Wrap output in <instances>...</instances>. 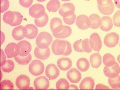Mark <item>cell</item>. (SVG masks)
Listing matches in <instances>:
<instances>
[{
	"mask_svg": "<svg viewBox=\"0 0 120 90\" xmlns=\"http://www.w3.org/2000/svg\"></svg>",
	"mask_w": 120,
	"mask_h": 90,
	"instance_id": "54",
	"label": "cell"
},
{
	"mask_svg": "<svg viewBox=\"0 0 120 90\" xmlns=\"http://www.w3.org/2000/svg\"><path fill=\"white\" fill-rule=\"evenodd\" d=\"M60 74V70L54 64H49L46 68L45 75L50 79H55L59 76Z\"/></svg>",
	"mask_w": 120,
	"mask_h": 90,
	"instance_id": "14",
	"label": "cell"
},
{
	"mask_svg": "<svg viewBox=\"0 0 120 90\" xmlns=\"http://www.w3.org/2000/svg\"><path fill=\"white\" fill-rule=\"evenodd\" d=\"M29 13L31 16L36 19L42 17L46 13L44 7L38 4L33 5L29 9Z\"/></svg>",
	"mask_w": 120,
	"mask_h": 90,
	"instance_id": "4",
	"label": "cell"
},
{
	"mask_svg": "<svg viewBox=\"0 0 120 90\" xmlns=\"http://www.w3.org/2000/svg\"><path fill=\"white\" fill-rule=\"evenodd\" d=\"M94 85L93 79L90 77H86L82 81L79 88L81 90H93Z\"/></svg>",
	"mask_w": 120,
	"mask_h": 90,
	"instance_id": "20",
	"label": "cell"
},
{
	"mask_svg": "<svg viewBox=\"0 0 120 90\" xmlns=\"http://www.w3.org/2000/svg\"><path fill=\"white\" fill-rule=\"evenodd\" d=\"M90 60L92 67L98 68L102 63V57L99 53L95 52L91 55Z\"/></svg>",
	"mask_w": 120,
	"mask_h": 90,
	"instance_id": "22",
	"label": "cell"
},
{
	"mask_svg": "<svg viewBox=\"0 0 120 90\" xmlns=\"http://www.w3.org/2000/svg\"><path fill=\"white\" fill-rule=\"evenodd\" d=\"M49 21V16L47 13L42 17L38 19H36L34 20V22L38 27H42L45 26Z\"/></svg>",
	"mask_w": 120,
	"mask_h": 90,
	"instance_id": "34",
	"label": "cell"
},
{
	"mask_svg": "<svg viewBox=\"0 0 120 90\" xmlns=\"http://www.w3.org/2000/svg\"><path fill=\"white\" fill-rule=\"evenodd\" d=\"M67 77L71 82L77 83L79 82L82 78L81 73L76 68H72L68 72Z\"/></svg>",
	"mask_w": 120,
	"mask_h": 90,
	"instance_id": "15",
	"label": "cell"
},
{
	"mask_svg": "<svg viewBox=\"0 0 120 90\" xmlns=\"http://www.w3.org/2000/svg\"><path fill=\"white\" fill-rule=\"evenodd\" d=\"M9 2L8 0H1V13L7 11L9 8Z\"/></svg>",
	"mask_w": 120,
	"mask_h": 90,
	"instance_id": "41",
	"label": "cell"
},
{
	"mask_svg": "<svg viewBox=\"0 0 120 90\" xmlns=\"http://www.w3.org/2000/svg\"><path fill=\"white\" fill-rule=\"evenodd\" d=\"M15 64L11 60H7L3 65L1 66V68L3 71L5 73H10L12 72L15 68Z\"/></svg>",
	"mask_w": 120,
	"mask_h": 90,
	"instance_id": "32",
	"label": "cell"
},
{
	"mask_svg": "<svg viewBox=\"0 0 120 90\" xmlns=\"http://www.w3.org/2000/svg\"><path fill=\"white\" fill-rule=\"evenodd\" d=\"M98 10L103 15H111L114 11V6L112 2L110 4L106 6H101L98 5Z\"/></svg>",
	"mask_w": 120,
	"mask_h": 90,
	"instance_id": "27",
	"label": "cell"
},
{
	"mask_svg": "<svg viewBox=\"0 0 120 90\" xmlns=\"http://www.w3.org/2000/svg\"><path fill=\"white\" fill-rule=\"evenodd\" d=\"M62 1H63L64 2H66V1H69L71 0H61Z\"/></svg>",
	"mask_w": 120,
	"mask_h": 90,
	"instance_id": "52",
	"label": "cell"
},
{
	"mask_svg": "<svg viewBox=\"0 0 120 90\" xmlns=\"http://www.w3.org/2000/svg\"><path fill=\"white\" fill-rule=\"evenodd\" d=\"M20 51L19 45L14 42L9 43L5 49V53L8 58H15L18 56Z\"/></svg>",
	"mask_w": 120,
	"mask_h": 90,
	"instance_id": "5",
	"label": "cell"
},
{
	"mask_svg": "<svg viewBox=\"0 0 120 90\" xmlns=\"http://www.w3.org/2000/svg\"><path fill=\"white\" fill-rule=\"evenodd\" d=\"M75 7L73 3H66L62 5L59 12L60 15L63 18L70 16L75 14Z\"/></svg>",
	"mask_w": 120,
	"mask_h": 90,
	"instance_id": "6",
	"label": "cell"
},
{
	"mask_svg": "<svg viewBox=\"0 0 120 90\" xmlns=\"http://www.w3.org/2000/svg\"><path fill=\"white\" fill-rule=\"evenodd\" d=\"M40 2H44L46 0H36Z\"/></svg>",
	"mask_w": 120,
	"mask_h": 90,
	"instance_id": "51",
	"label": "cell"
},
{
	"mask_svg": "<svg viewBox=\"0 0 120 90\" xmlns=\"http://www.w3.org/2000/svg\"><path fill=\"white\" fill-rule=\"evenodd\" d=\"M114 2L116 7L120 9V0H114Z\"/></svg>",
	"mask_w": 120,
	"mask_h": 90,
	"instance_id": "48",
	"label": "cell"
},
{
	"mask_svg": "<svg viewBox=\"0 0 120 90\" xmlns=\"http://www.w3.org/2000/svg\"><path fill=\"white\" fill-rule=\"evenodd\" d=\"M101 19L102 22L100 26V29L105 32H108L111 30L113 27L111 18L109 16H104Z\"/></svg>",
	"mask_w": 120,
	"mask_h": 90,
	"instance_id": "21",
	"label": "cell"
},
{
	"mask_svg": "<svg viewBox=\"0 0 120 90\" xmlns=\"http://www.w3.org/2000/svg\"><path fill=\"white\" fill-rule=\"evenodd\" d=\"M82 40L80 39L77 40L74 43L73 47L74 49L77 52H83L84 51L82 49Z\"/></svg>",
	"mask_w": 120,
	"mask_h": 90,
	"instance_id": "40",
	"label": "cell"
},
{
	"mask_svg": "<svg viewBox=\"0 0 120 90\" xmlns=\"http://www.w3.org/2000/svg\"><path fill=\"white\" fill-rule=\"evenodd\" d=\"M28 34V31L25 27L20 25L13 29L12 32V36L17 41H19L26 37Z\"/></svg>",
	"mask_w": 120,
	"mask_h": 90,
	"instance_id": "9",
	"label": "cell"
},
{
	"mask_svg": "<svg viewBox=\"0 0 120 90\" xmlns=\"http://www.w3.org/2000/svg\"><path fill=\"white\" fill-rule=\"evenodd\" d=\"M113 21L114 26L120 27V10L116 11L113 17Z\"/></svg>",
	"mask_w": 120,
	"mask_h": 90,
	"instance_id": "39",
	"label": "cell"
},
{
	"mask_svg": "<svg viewBox=\"0 0 120 90\" xmlns=\"http://www.w3.org/2000/svg\"><path fill=\"white\" fill-rule=\"evenodd\" d=\"M76 15L75 14L70 16L63 18L64 21L66 24L71 25L74 24L76 20Z\"/></svg>",
	"mask_w": 120,
	"mask_h": 90,
	"instance_id": "42",
	"label": "cell"
},
{
	"mask_svg": "<svg viewBox=\"0 0 120 90\" xmlns=\"http://www.w3.org/2000/svg\"><path fill=\"white\" fill-rule=\"evenodd\" d=\"M33 0H19L20 4L25 8H28L31 5Z\"/></svg>",
	"mask_w": 120,
	"mask_h": 90,
	"instance_id": "43",
	"label": "cell"
},
{
	"mask_svg": "<svg viewBox=\"0 0 120 90\" xmlns=\"http://www.w3.org/2000/svg\"><path fill=\"white\" fill-rule=\"evenodd\" d=\"M14 84L11 81L8 80H4L0 83L1 90H11L14 89Z\"/></svg>",
	"mask_w": 120,
	"mask_h": 90,
	"instance_id": "36",
	"label": "cell"
},
{
	"mask_svg": "<svg viewBox=\"0 0 120 90\" xmlns=\"http://www.w3.org/2000/svg\"><path fill=\"white\" fill-rule=\"evenodd\" d=\"M119 38V35L116 33H110L105 37L104 38V44L108 47H114L118 44Z\"/></svg>",
	"mask_w": 120,
	"mask_h": 90,
	"instance_id": "7",
	"label": "cell"
},
{
	"mask_svg": "<svg viewBox=\"0 0 120 90\" xmlns=\"http://www.w3.org/2000/svg\"><path fill=\"white\" fill-rule=\"evenodd\" d=\"M57 65L61 70L67 71L72 67V62L71 59L68 57H61L57 61Z\"/></svg>",
	"mask_w": 120,
	"mask_h": 90,
	"instance_id": "17",
	"label": "cell"
},
{
	"mask_svg": "<svg viewBox=\"0 0 120 90\" xmlns=\"http://www.w3.org/2000/svg\"><path fill=\"white\" fill-rule=\"evenodd\" d=\"M109 84L112 89H120V75H118L116 78L108 79Z\"/></svg>",
	"mask_w": 120,
	"mask_h": 90,
	"instance_id": "35",
	"label": "cell"
},
{
	"mask_svg": "<svg viewBox=\"0 0 120 90\" xmlns=\"http://www.w3.org/2000/svg\"><path fill=\"white\" fill-rule=\"evenodd\" d=\"M15 15V19L14 22L10 24L12 26H16L19 25L21 23L23 19V16L19 12L14 11Z\"/></svg>",
	"mask_w": 120,
	"mask_h": 90,
	"instance_id": "37",
	"label": "cell"
},
{
	"mask_svg": "<svg viewBox=\"0 0 120 90\" xmlns=\"http://www.w3.org/2000/svg\"><path fill=\"white\" fill-rule=\"evenodd\" d=\"M66 47L65 40L56 39L52 42L51 49L53 54L60 55L64 53Z\"/></svg>",
	"mask_w": 120,
	"mask_h": 90,
	"instance_id": "3",
	"label": "cell"
},
{
	"mask_svg": "<svg viewBox=\"0 0 120 90\" xmlns=\"http://www.w3.org/2000/svg\"><path fill=\"white\" fill-rule=\"evenodd\" d=\"M34 54L35 57L38 59L45 60L49 57L50 54V50L49 48L42 49L37 47L35 49Z\"/></svg>",
	"mask_w": 120,
	"mask_h": 90,
	"instance_id": "19",
	"label": "cell"
},
{
	"mask_svg": "<svg viewBox=\"0 0 120 90\" xmlns=\"http://www.w3.org/2000/svg\"><path fill=\"white\" fill-rule=\"evenodd\" d=\"M53 40L50 34L46 32H42L38 35L36 39L37 47L40 49H46L49 48Z\"/></svg>",
	"mask_w": 120,
	"mask_h": 90,
	"instance_id": "1",
	"label": "cell"
},
{
	"mask_svg": "<svg viewBox=\"0 0 120 90\" xmlns=\"http://www.w3.org/2000/svg\"><path fill=\"white\" fill-rule=\"evenodd\" d=\"M91 21L90 28L96 29L99 28L102 23V19L97 14H92L89 17Z\"/></svg>",
	"mask_w": 120,
	"mask_h": 90,
	"instance_id": "23",
	"label": "cell"
},
{
	"mask_svg": "<svg viewBox=\"0 0 120 90\" xmlns=\"http://www.w3.org/2000/svg\"><path fill=\"white\" fill-rule=\"evenodd\" d=\"M63 27L62 22L59 18H54L51 20L50 27L52 33L57 34L60 32Z\"/></svg>",
	"mask_w": 120,
	"mask_h": 90,
	"instance_id": "16",
	"label": "cell"
},
{
	"mask_svg": "<svg viewBox=\"0 0 120 90\" xmlns=\"http://www.w3.org/2000/svg\"><path fill=\"white\" fill-rule=\"evenodd\" d=\"M76 23L80 30H86L90 28L91 23L89 18L86 15H82L78 17Z\"/></svg>",
	"mask_w": 120,
	"mask_h": 90,
	"instance_id": "13",
	"label": "cell"
},
{
	"mask_svg": "<svg viewBox=\"0 0 120 90\" xmlns=\"http://www.w3.org/2000/svg\"><path fill=\"white\" fill-rule=\"evenodd\" d=\"M34 84L36 90H47L49 87L50 82L46 77L41 76L34 80Z\"/></svg>",
	"mask_w": 120,
	"mask_h": 90,
	"instance_id": "12",
	"label": "cell"
},
{
	"mask_svg": "<svg viewBox=\"0 0 120 90\" xmlns=\"http://www.w3.org/2000/svg\"><path fill=\"white\" fill-rule=\"evenodd\" d=\"M98 4L101 6H106L110 4L112 0H97Z\"/></svg>",
	"mask_w": 120,
	"mask_h": 90,
	"instance_id": "45",
	"label": "cell"
},
{
	"mask_svg": "<svg viewBox=\"0 0 120 90\" xmlns=\"http://www.w3.org/2000/svg\"><path fill=\"white\" fill-rule=\"evenodd\" d=\"M95 89L96 90H102V89L110 90V89L108 86L101 83H99L96 85Z\"/></svg>",
	"mask_w": 120,
	"mask_h": 90,
	"instance_id": "47",
	"label": "cell"
},
{
	"mask_svg": "<svg viewBox=\"0 0 120 90\" xmlns=\"http://www.w3.org/2000/svg\"><path fill=\"white\" fill-rule=\"evenodd\" d=\"M6 57L3 50L1 49V66L3 65L5 63L6 60Z\"/></svg>",
	"mask_w": 120,
	"mask_h": 90,
	"instance_id": "46",
	"label": "cell"
},
{
	"mask_svg": "<svg viewBox=\"0 0 120 90\" xmlns=\"http://www.w3.org/2000/svg\"><path fill=\"white\" fill-rule=\"evenodd\" d=\"M89 40L88 38H86L82 40V47L83 50L87 53L91 52L92 49L91 48L89 44Z\"/></svg>",
	"mask_w": 120,
	"mask_h": 90,
	"instance_id": "38",
	"label": "cell"
},
{
	"mask_svg": "<svg viewBox=\"0 0 120 90\" xmlns=\"http://www.w3.org/2000/svg\"><path fill=\"white\" fill-rule=\"evenodd\" d=\"M103 62L105 65L107 67H110L114 65L116 60L114 56L110 53H107L103 57Z\"/></svg>",
	"mask_w": 120,
	"mask_h": 90,
	"instance_id": "28",
	"label": "cell"
},
{
	"mask_svg": "<svg viewBox=\"0 0 120 90\" xmlns=\"http://www.w3.org/2000/svg\"><path fill=\"white\" fill-rule=\"evenodd\" d=\"M30 82V79L26 75H20L16 80L17 87L20 90H27L29 88Z\"/></svg>",
	"mask_w": 120,
	"mask_h": 90,
	"instance_id": "11",
	"label": "cell"
},
{
	"mask_svg": "<svg viewBox=\"0 0 120 90\" xmlns=\"http://www.w3.org/2000/svg\"><path fill=\"white\" fill-rule=\"evenodd\" d=\"M60 6V3L59 0H51L47 5V8L50 12H56Z\"/></svg>",
	"mask_w": 120,
	"mask_h": 90,
	"instance_id": "29",
	"label": "cell"
},
{
	"mask_svg": "<svg viewBox=\"0 0 120 90\" xmlns=\"http://www.w3.org/2000/svg\"><path fill=\"white\" fill-rule=\"evenodd\" d=\"M66 47L64 53L62 54L64 56H68L71 54L72 51V47L71 44L68 41L65 40Z\"/></svg>",
	"mask_w": 120,
	"mask_h": 90,
	"instance_id": "44",
	"label": "cell"
},
{
	"mask_svg": "<svg viewBox=\"0 0 120 90\" xmlns=\"http://www.w3.org/2000/svg\"><path fill=\"white\" fill-rule=\"evenodd\" d=\"M77 66L78 69L81 71L85 72L87 71L90 68V63L86 58H80L77 61Z\"/></svg>",
	"mask_w": 120,
	"mask_h": 90,
	"instance_id": "26",
	"label": "cell"
},
{
	"mask_svg": "<svg viewBox=\"0 0 120 90\" xmlns=\"http://www.w3.org/2000/svg\"><path fill=\"white\" fill-rule=\"evenodd\" d=\"M117 60L120 64V54L117 57Z\"/></svg>",
	"mask_w": 120,
	"mask_h": 90,
	"instance_id": "50",
	"label": "cell"
},
{
	"mask_svg": "<svg viewBox=\"0 0 120 90\" xmlns=\"http://www.w3.org/2000/svg\"><path fill=\"white\" fill-rule=\"evenodd\" d=\"M29 69L32 75L34 76H38L44 73L45 66L41 61L37 60H34L30 64Z\"/></svg>",
	"mask_w": 120,
	"mask_h": 90,
	"instance_id": "2",
	"label": "cell"
},
{
	"mask_svg": "<svg viewBox=\"0 0 120 90\" xmlns=\"http://www.w3.org/2000/svg\"><path fill=\"white\" fill-rule=\"evenodd\" d=\"M69 89H70V90H78V87L76 85H74V84H71V85H70Z\"/></svg>",
	"mask_w": 120,
	"mask_h": 90,
	"instance_id": "49",
	"label": "cell"
},
{
	"mask_svg": "<svg viewBox=\"0 0 120 90\" xmlns=\"http://www.w3.org/2000/svg\"><path fill=\"white\" fill-rule=\"evenodd\" d=\"M105 75L108 77L113 78H116L120 73V67L117 62L110 67L105 66L104 69Z\"/></svg>",
	"mask_w": 120,
	"mask_h": 90,
	"instance_id": "10",
	"label": "cell"
},
{
	"mask_svg": "<svg viewBox=\"0 0 120 90\" xmlns=\"http://www.w3.org/2000/svg\"><path fill=\"white\" fill-rule=\"evenodd\" d=\"M18 63L22 65H25L29 64L32 60V56L31 54L25 56H21L18 55L14 58Z\"/></svg>",
	"mask_w": 120,
	"mask_h": 90,
	"instance_id": "31",
	"label": "cell"
},
{
	"mask_svg": "<svg viewBox=\"0 0 120 90\" xmlns=\"http://www.w3.org/2000/svg\"><path fill=\"white\" fill-rule=\"evenodd\" d=\"M72 29L69 26H64L63 30L57 34L52 33L53 36L57 38H64L70 36L72 33Z\"/></svg>",
	"mask_w": 120,
	"mask_h": 90,
	"instance_id": "25",
	"label": "cell"
},
{
	"mask_svg": "<svg viewBox=\"0 0 120 90\" xmlns=\"http://www.w3.org/2000/svg\"><path fill=\"white\" fill-rule=\"evenodd\" d=\"M84 0L87 1H89L90 0Z\"/></svg>",
	"mask_w": 120,
	"mask_h": 90,
	"instance_id": "53",
	"label": "cell"
},
{
	"mask_svg": "<svg viewBox=\"0 0 120 90\" xmlns=\"http://www.w3.org/2000/svg\"><path fill=\"white\" fill-rule=\"evenodd\" d=\"M25 27L28 31L26 38L32 39L36 37L38 33V30L35 25L33 24H29L26 25Z\"/></svg>",
	"mask_w": 120,
	"mask_h": 90,
	"instance_id": "24",
	"label": "cell"
},
{
	"mask_svg": "<svg viewBox=\"0 0 120 90\" xmlns=\"http://www.w3.org/2000/svg\"><path fill=\"white\" fill-rule=\"evenodd\" d=\"M15 19V15L14 11H8L4 14L3 20L5 23L10 24L13 23Z\"/></svg>",
	"mask_w": 120,
	"mask_h": 90,
	"instance_id": "30",
	"label": "cell"
},
{
	"mask_svg": "<svg viewBox=\"0 0 120 90\" xmlns=\"http://www.w3.org/2000/svg\"><path fill=\"white\" fill-rule=\"evenodd\" d=\"M89 43L92 49L99 52L102 48V42L101 38L97 33H94L91 35Z\"/></svg>",
	"mask_w": 120,
	"mask_h": 90,
	"instance_id": "8",
	"label": "cell"
},
{
	"mask_svg": "<svg viewBox=\"0 0 120 90\" xmlns=\"http://www.w3.org/2000/svg\"><path fill=\"white\" fill-rule=\"evenodd\" d=\"M18 44L20 48L19 56H25L30 54L32 50L31 45L30 42L26 40H22Z\"/></svg>",
	"mask_w": 120,
	"mask_h": 90,
	"instance_id": "18",
	"label": "cell"
},
{
	"mask_svg": "<svg viewBox=\"0 0 120 90\" xmlns=\"http://www.w3.org/2000/svg\"><path fill=\"white\" fill-rule=\"evenodd\" d=\"M56 88L57 90H69L70 85L67 79L61 78L56 82Z\"/></svg>",
	"mask_w": 120,
	"mask_h": 90,
	"instance_id": "33",
	"label": "cell"
}]
</instances>
